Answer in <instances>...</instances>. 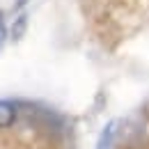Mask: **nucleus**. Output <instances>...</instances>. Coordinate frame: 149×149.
<instances>
[{
  "mask_svg": "<svg viewBox=\"0 0 149 149\" xmlns=\"http://www.w3.org/2000/svg\"><path fill=\"white\" fill-rule=\"evenodd\" d=\"M16 122V106L12 101L0 99V129H9Z\"/></svg>",
  "mask_w": 149,
  "mask_h": 149,
  "instance_id": "f257e3e1",
  "label": "nucleus"
},
{
  "mask_svg": "<svg viewBox=\"0 0 149 149\" xmlns=\"http://www.w3.org/2000/svg\"><path fill=\"white\" fill-rule=\"evenodd\" d=\"M115 131H117V122L112 119V122H108V126L101 131V138H99L96 149H112V142H115Z\"/></svg>",
  "mask_w": 149,
  "mask_h": 149,
  "instance_id": "f03ea898",
  "label": "nucleus"
},
{
  "mask_svg": "<svg viewBox=\"0 0 149 149\" xmlns=\"http://www.w3.org/2000/svg\"><path fill=\"white\" fill-rule=\"evenodd\" d=\"M25 25H28V16H25V14H21L19 19L12 23V41H21V39H23L25 30H28Z\"/></svg>",
  "mask_w": 149,
  "mask_h": 149,
  "instance_id": "7ed1b4c3",
  "label": "nucleus"
},
{
  "mask_svg": "<svg viewBox=\"0 0 149 149\" xmlns=\"http://www.w3.org/2000/svg\"><path fill=\"white\" fill-rule=\"evenodd\" d=\"M7 37H9V28H7V19H5V12L0 9V53L5 51Z\"/></svg>",
  "mask_w": 149,
  "mask_h": 149,
  "instance_id": "20e7f679",
  "label": "nucleus"
},
{
  "mask_svg": "<svg viewBox=\"0 0 149 149\" xmlns=\"http://www.w3.org/2000/svg\"><path fill=\"white\" fill-rule=\"evenodd\" d=\"M28 5H30V0H14V5H12V12H23Z\"/></svg>",
  "mask_w": 149,
  "mask_h": 149,
  "instance_id": "39448f33",
  "label": "nucleus"
}]
</instances>
